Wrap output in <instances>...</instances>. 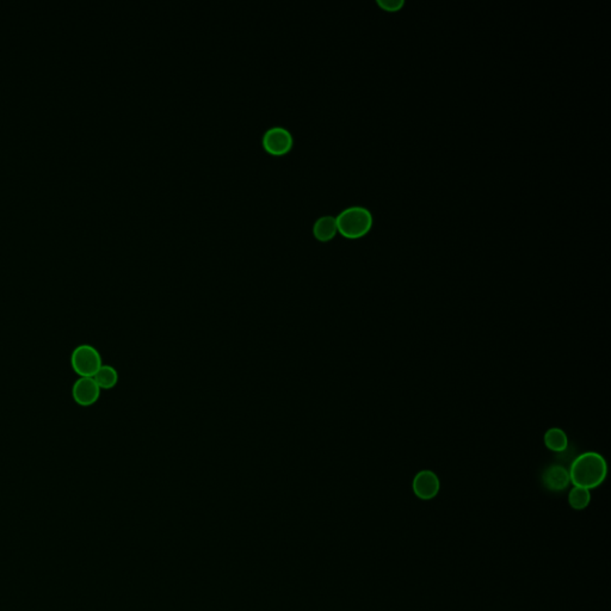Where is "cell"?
<instances>
[{
  "mask_svg": "<svg viewBox=\"0 0 611 611\" xmlns=\"http://www.w3.org/2000/svg\"><path fill=\"white\" fill-rule=\"evenodd\" d=\"M568 474L573 486L587 489L598 487L607 478V461L598 452L587 451L575 457Z\"/></svg>",
  "mask_w": 611,
  "mask_h": 611,
  "instance_id": "6da1fadb",
  "label": "cell"
},
{
  "mask_svg": "<svg viewBox=\"0 0 611 611\" xmlns=\"http://www.w3.org/2000/svg\"><path fill=\"white\" fill-rule=\"evenodd\" d=\"M337 227L344 237L358 239L369 232L373 226V215L365 207H349L341 210L336 218Z\"/></svg>",
  "mask_w": 611,
  "mask_h": 611,
  "instance_id": "7a4b0ae2",
  "label": "cell"
},
{
  "mask_svg": "<svg viewBox=\"0 0 611 611\" xmlns=\"http://www.w3.org/2000/svg\"><path fill=\"white\" fill-rule=\"evenodd\" d=\"M71 365L80 378H94L103 365L102 356L92 345H79L72 353Z\"/></svg>",
  "mask_w": 611,
  "mask_h": 611,
  "instance_id": "3957f363",
  "label": "cell"
},
{
  "mask_svg": "<svg viewBox=\"0 0 611 611\" xmlns=\"http://www.w3.org/2000/svg\"><path fill=\"white\" fill-rule=\"evenodd\" d=\"M263 146L271 154H284L293 146V135L287 128L281 126L269 128L263 135Z\"/></svg>",
  "mask_w": 611,
  "mask_h": 611,
  "instance_id": "277c9868",
  "label": "cell"
},
{
  "mask_svg": "<svg viewBox=\"0 0 611 611\" xmlns=\"http://www.w3.org/2000/svg\"><path fill=\"white\" fill-rule=\"evenodd\" d=\"M412 488L415 496L422 501H431L439 494L441 481L436 473L432 471H420L417 473L412 483Z\"/></svg>",
  "mask_w": 611,
  "mask_h": 611,
  "instance_id": "5b68a950",
  "label": "cell"
},
{
  "mask_svg": "<svg viewBox=\"0 0 611 611\" xmlns=\"http://www.w3.org/2000/svg\"><path fill=\"white\" fill-rule=\"evenodd\" d=\"M101 390L94 378H79L74 382L72 397L79 406H92L98 402Z\"/></svg>",
  "mask_w": 611,
  "mask_h": 611,
  "instance_id": "8992f818",
  "label": "cell"
},
{
  "mask_svg": "<svg viewBox=\"0 0 611 611\" xmlns=\"http://www.w3.org/2000/svg\"><path fill=\"white\" fill-rule=\"evenodd\" d=\"M570 483L568 471L559 464L547 468L543 474V484L553 492H561L566 489Z\"/></svg>",
  "mask_w": 611,
  "mask_h": 611,
  "instance_id": "52a82bcc",
  "label": "cell"
},
{
  "mask_svg": "<svg viewBox=\"0 0 611 611\" xmlns=\"http://www.w3.org/2000/svg\"><path fill=\"white\" fill-rule=\"evenodd\" d=\"M338 232L337 227V220L332 215H324L319 219H316L313 226V233L316 235V238L321 242H328L336 235Z\"/></svg>",
  "mask_w": 611,
  "mask_h": 611,
  "instance_id": "ba28073f",
  "label": "cell"
},
{
  "mask_svg": "<svg viewBox=\"0 0 611 611\" xmlns=\"http://www.w3.org/2000/svg\"><path fill=\"white\" fill-rule=\"evenodd\" d=\"M543 441H545V446L554 452H562L568 447L566 432L559 427H552L547 431Z\"/></svg>",
  "mask_w": 611,
  "mask_h": 611,
  "instance_id": "9c48e42d",
  "label": "cell"
},
{
  "mask_svg": "<svg viewBox=\"0 0 611 611\" xmlns=\"http://www.w3.org/2000/svg\"><path fill=\"white\" fill-rule=\"evenodd\" d=\"M96 383L101 390H112L119 382V373L111 365H103L94 376Z\"/></svg>",
  "mask_w": 611,
  "mask_h": 611,
  "instance_id": "30bf717a",
  "label": "cell"
},
{
  "mask_svg": "<svg viewBox=\"0 0 611 611\" xmlns=\"http://www.w3.org/2000/svg\"><path fill=\"white\" fill-rule=\"evenodd\" d=\"M591 501L590 489L582 487L572 488L568 494V503L575 510L587 509Z\"/></svg>",
  "mask_w": 611,
  "mask_h": 611,
  "instance_id": "8fae6325",
  "label": "cell"
},
{
  "mask_svg": "<svg viewBox=\"0 0 611 611\" xmlns=\"http://www.w3.org/2000/svg\"><path fill=\"white\" fill-rule=\"evenodd\" d=\"M378 5L387 13H398L405 5L404 0H378Z\"/></svg>",
  "mask_w": 611,
  "mask_h": 611,
  "instance_id": "7c38bea8",
  "label": "cell"
}]
</instances>
